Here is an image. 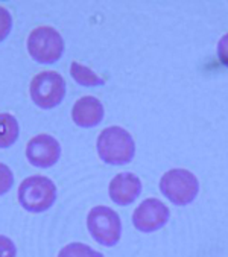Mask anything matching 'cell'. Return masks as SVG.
Returning <instances> with one entry per match:
<instances>
[{
    "label": "cell",
    "mask_w": 228,
    "mask_h": 257,
    "mask_svg": "<svg viewBox=\"0 0 228 257\" xmlns=\"http://www.w3.org/2000/svg\"><path fill=\"white\" fill-rule=\"evenodd\" d=\"M97 154L106 165H127L134 159L136 143L133 136L121 126L105 128L96 142Z\"/></svg>",
    "instance_id": "obj_1"
},
{
    "label": "cell",
    "mask_w": 228,
    "mask_h": 257,
    "mask_svg": "<svg viewBox=\"0 0 228 257\" xmlns=\"http://www.w3.org/2000/svg\"><path fill=\"white\" fill-rule=\"evenodd\" d=\"M14 184V174L5 163H0V196L11 190Z\"/></svg>",
    "instance_id": "obj_14"
},
{
    "label": "cell",
    "mask_w": 228,
    "mask_h": 257,
    "mask_svg": "<svg viewBox=\"0 0 228 257\" xmlns=\"http://www.w3.org/2000/svg\"><path fill=\"white\" fill-rule=\"evenodd\" d=\"M17 255V248L14 245V242L0 234V257H16Z\"/></svg>",
    "instance_id": "obj_16"
},
{
    "label": "cell",
    "mask_w": 228,
    "mask_h": 257,
    "mask_svg": "<svg viewBox=\"0 0 228 257\" xmlns=\"http://www.w3.org/2000/svg\"><path fill=\"white\" fill-rule=\"evenodd\" d=\"M26 47L34 61L40 64H53L63 57L64 40L52 26H38L29 34Z\"/></svg>",
    "instance_id": "obj_3"
},
{
    "label": "cell",
    "mask_w": 228,
    "mask_h": 257,
    "mask_svg": "<svg viewBox=\"0 0 228 257\" xmlns=\"http://www.w3.org/2000/svg\"><path fill=\"white\" fill-rule=\"evenodd\" d=\"M217 58L225 67H228V32L217 43Z\"/></svg>",
    "instance_id": "obj_17"
},
{
    "label": "cell",
    "mask_w": 228,
    "mask_h": 257,
    "mask_svg": "<svg viewBox=\"0 0 228 257\" xmlns=\"http://www.w3.org/2000/svg\"><path fill=\"white\" fill-rule=\"evenodd\" d=\"M11 28H13V17L10 11L4 7H0V43L10 35Z\"/></svg>",
    "instance_id": "obj_15"
},
{
    "label": "cell",
    "mask_w": 228,
    "mask_h": 257,
    "mask_svg": "<svg viewBox=\"0 0 228 257\" xmlns=\"http://www.w3.org/2000/svg\"><path fill=\"white\" fill-rule=\"evenodd\" d=\"M67 91L64 78L53 70H44L37 73L29 85V94L34 104L43 110L60 105Z\"/></svg>",
    "instance_id": "obj_4"
},
{
    "label": "cell",
    "mask_w": 228,
    "mask_h": 257,
    "mask_svg": "<svg viewBox=\"0 0 228 257\" xmlns=\"http://www.w3.org/2000/svg\"><path fill=\"white\" fill-rule=\"evenodd\" d=\"M19 133L17 119L10 113H0V149L13 146L19 139Z\"/></svg>",
    "instance_id": "obj_11"
},
{
    "label": "cell",
    "mask_w": 228,
    "mask_h": 257,
    "mask_svg": "<svg viewBox=\"0 0 228 257\" xmlns=\"http://www.w3.org/2000/svg\"><path fill=\"white\" fill-rule=\"evenodd\" d=\"M170 212L157 198L145 199L133 213V224L142 233H152L167 224Z\"/></svg>",
    "instance_id": "obj_7"
},
{
    "label": "cell",
    "mask_w": 228,
    "mask_h": 257,
    "mask_svg": "<svg viewBox=\"0 0 228 257\" xmlns=\"http://www.w3.org/2000/svg\"><path fill=\"white\" fill-rule=\"evenodd\" d=\"M87 228L97 243L114 246L122 234L121 216L106 205H96L87 215Z\"/></svg>",
    "instance_id": "obj_6"
},
{
    "label": "cell",
    "mask_w": 228,
    "mask_h": 257,
    "mask_svg": "<svg viewBox=\"0 0 228 257\" xmlns=\"http://www.w3.org/2000/svg\"><path fill=\"white\" fill-rule=\"evenodd\" d=\"M70 75H72V78L78 84H81L84 87H99V85H103L105 84V81L99 75H96V72H93L90 67H87V66L78 63V61H73L72 63V66H70Z\"/></svg>",
    "instance_id": "obj_12"
},
{
    "label": "cell",
    "mask_w": 228,
    "mask_h": 257,
    "mask_svg": "<svg viewBox=\"0 0 228 257\" xmlns=\"http://www.w3.org/2000/svg\"><path fill=\"white\" fill-rule=\"evenodd\" d=\"M56 201L55 183L43 175H32L19 186V202L26 212L41 213L49 210Z\"/></svg>",
    "instance_id": "obj_2"
},
{
    "label": "cell",
    "mask_w": 228,
    "mask_h": 257,
    "mask_svg": "<svg viewBox=\"0 0 228 257\" xmlns=\"http://www.w3.org/2000/svg\"><path fill=\"white\" fill-rule=\"evenodd\" d=\"M103 105L94 96H82L75 102L72 108V119L81 128H91L102 122L103 119Z\"/></svg>",
    "instance_id": "obj_10"
},
{
    "label": "cell",
    "mask_w": 228,
    "mask_h": 257,
    "mask_svg": "<svg viewBox=\"0 0 228 257\" xmlns=\"http://www.w3.org/2000/svg\"><path fill=\"white\" fill-rule=\"evenodd\" d=\"M161 193L175 205H187L195 201L199 192L198 178L187 169H170L160 180Z\"/></svg>",
    "instance_id": "obj_5"
},
{
    "label": "cell",
    "mask_w": 228,
    "mask_h": 257,
    "mask_svg": "<svg viewBox=\"0 0 228 257\" xmlns=\"http://www.w3.org/2000/svg\"><path fill=\"white\" fill-rule=\"evenodd\" d=\"M58 257H103V254H100L99 251L90 248L88 245L85 243H81V242H73V243H69L66 245Z\"/></svg>",
    "instance_id": "obj_13"
},
{
    "label": "cell",
    "mask_w": 228,
    "mask_h": 257,
    "mask_svg": "<svg viewBox=\"0 0 228 257\" xmlns=\"http://www.w3.org/2000/svg\"><path fill=\"white\" fill-rule=\"evenodd\" d=\"M61 156V146L55 137L49 134H38L26 145V157L35 168H52Z\"/></svg>",
    "instance_id": "obj_8"
},
{
    "label": "cell",
    "mask_w": 228,
    "mask_h": 257,
    "mask_svg": "<svg viewBox=\"0 0 228 257\" xmlns=\"http://www.w3.org/2000/svg\"><path fill=\"white\" fill-rule=\"evenodd\" d=\"M108 193L111 201L118 205H130L142 193V181L131 172L118 174L109 183Z\"/></svg>",
    "instance_id": "obj_9"
}]
</instances>
